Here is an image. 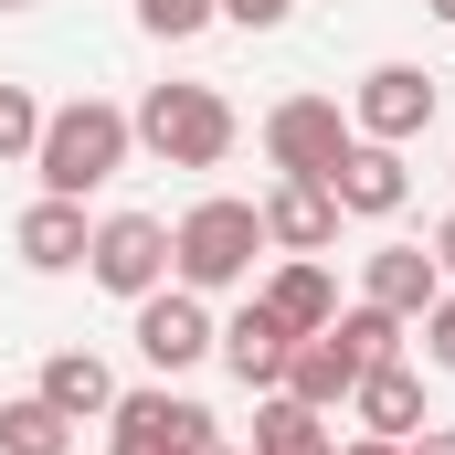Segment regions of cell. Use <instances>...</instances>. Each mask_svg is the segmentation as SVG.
<instances>
[{
  "label": "cell",
  "mask_w": 455,
  "mask_h": 455,
  "mask_svg": "<svg viewBox=\"0 0 455 455\" xmlns=\"http://www.w3.org/2000/svg\"><path fill=\"white\" fill-rule=\"evenodd\" d=\"M127 148H138L127 107L75 96V107H43V148H32V170H43L53 202H85V191H107L116 170H127Z\"/></svg>",
  "instance_id": "6da1fadb"
},
{
  "label": "cell",
  "mask_w": 455,
  "mask_h": 455,
  "mask_svg": "<svg viewBox=\"0 0 455 455\" xmlns=\"http://www.w3.org/2000/svg\"><path fill=\"white\" fill-rule=\"evenodd\" d=\"M254 254H265V212L254 202H191L180 223H170V286H191V297H233V286H254Z\"/></svg>",
  "instance_id": "7a4b0ae2"
},
{
  "label": "cell",
  "mask_w": 455,
  "mask_h": 455,
  "mask_svg": "<svg viewBox=\"0 0 455 455\" xmlns=\"http://www.w3.org/2000/svg\"><path fill=\"white\" fill-rule=\"evenodd\" d=\"M127 127H138V148L159 170H223L233 138H243V116L223 107V85H148L127 107Z\"/></svg>",
  "instance_id": "3957f363"
},
{
  "label": "cell",
  "mask_w": 455,
  "mask_h": 455,
  "mask_svg": "<svg viewBox=\"0 0 455 455\" xmlns=\"http://www.w3.org/2000/svg\"><path fill=\"white\" fill-rule=\"evenodd\" d=\"M212 413L191 403V392H170V381H148V392H116L107 413V455H212Z\"/></svg>",
  "instance_id": "277c9868"
},
{
  "label": "cell",
  "mask_w": 455,
  "mask_h": 455,
  "mask_svg": "<svg viewBox=\"0 0 455 455\" xmlns=\"http://www.w3.org/2000/svg\"><path fill=\"white\" fill-rule=\"evenodd\" d=\"M85 275H96L107 297H127V307L159 297V286H170V223H159V212H107L96 243H85Z\"/></svg>",
  "instance_id": "5b68a950"
},
{
  "label": "cell",
  "mask_w": 455,
  "mask_h": 455,
  "mask_svg": "<svg viewBox=\"0 0 455 455\" xmlns=\"http://www.w3.org/2000/svg\"><path fill=\"white\" fill-rule=\"evenodd\" d=\"M349 138H360V127H349L339 96H286V107L265 116V159H275V180H329Z\"/></svg>",
  "instance_id": "8992f818"
},
{
  "label": "cell",
  "mask_w": 455,
  "mask_h": 455,
  "mask_svg": "<svg viewBox=\"0 0 455 455\" xmlns=\"http://www.w3.org/2000/svg\"><path fill=\"white\" fill-rule=\"evenodd\" d=\"M435 96H445V85H435L424 64H371V75L349 85V127H360V138H381V148H403V138H424V127H435Z\"/></svg>",
  "instance_id": "52a82bcc"
},
{
  "label": "cell",
  "mask_w": 455,
  "mask_h": 455,
  "mask_svg": "<svg viewBox=\"0 0 455 455\" xmlns=\"http://www.w3.org/2000/svg\"><path fill=\"white\" fill-rule=\"evenodd\" d=\"M212 307L191 297V286H159V297H138V360L159 371V381H180V371H202L212 360Z\"/></svg>",
  "instance_id": "ba28073f"
},
{
  "label": "cell",
  "mask_w": 455,
  "mask_h": 455,
  "mask_svg": "<svg viewBox=\"0 0 455 455\" xmlns=\"http://www.w3.org/2000/svg\"><path fill=\"white\" fill-rule=\"evenodd\" d=\"M329 202H339V223H392L403 202H413V170H403V148H381V138H349L339 170H329Z\"/></svg>",
  "instance_id": "9c48e42d"
},
{
  "label": "cell",
  "mask_w": 455,
  "mask_h": 455,
  "mask_svg": "<svg viewBox=\"0 0 455 455\" xmlns=\"http://www.w3.org/2000/svg\"><path fill=\"white\" fill-rule=\"evenodd\" d=\"M212 349L233 360V381H243V392H275V381H286V360H297V329H286L265 297H243L223 329H212Z\"/></svg>",
  "instance_id": "30bf717a"
},
{
  "label": "cell",
  "mask_w": 455,
  "mask_h": 455,
  "mask_svg": "<svg viewBox=\"0 0 455 455\" xmlns=\"http://www.w3.org/2000/svg\"><path fill=\"white\" fill-rule=\"evenodd\" d=\"M360 297H371V307H392V318L413 329V318L445 297V265H435V243H371V254H360Z\"/></svg>",
  "instance_id": "8fae6325"
},
{
  "label": "cell",
  "mask_w": 455,
  "mask_h": 455,
  "mask_svg": "<svg viewBox=\"0 0 455 455\" xmlns=\"http://www.w3.org/2000/svg\"><path fill=\"white\" fill-rule=\"evenodd\" d=\"M254 212H265V254H329V243H339V202H329V180H275Z\"/></svg>",
  "instance_id": "7c38bea8"
},
{
  "label": "cell",
  "mask_w": 455,
  "mask_h": 455,
  "mask_svg": "<svg viewBox=\"0 0 455 455\" xmlns=\"http://www.w3.org/2000/svg\"><path fill=\"white\" fill-rule=\"evenodd\" d=\"M349 424H360V435H381V445H413V435H424V371H413V360H381V371H360V392H349Z\"/></svg>",
  "instance_id": "4fadbf2b"
},
{
  "label": "cell",
  "mask_w": 455,
  "mask_h": 455,
  "mask_svg": "<svg viewBox=\"0 0 455 455\" xmlns=\"http://www.w3.org/2000/svg\"><path fill=\"white\" fill-rule=\"evenodd\" d=\"M85 243H96L85 202H53V191H43V202H32V212L11 223V254H21L32 275H75V265H85Z\"/></svg>",
  "instance_id": "5bb4252c"
},
{
  "label": "cell",
  "mask_w": 455,
  "mask_h": 455,
  "mask_svg": "<svg viewBox=\"0 0 455 455\" xmlns=\"http://www.w3.org/2000/svg\"><path fill=\"white\" fill-rule=\"evenodd\" d=\"M32 392H43V403H53L64 424H107V413H116V371L96 360V349H53Z\"/></svg>",
  "instance_id": "9a60e30c"
},
{
  "label": "cell",
  "mask_w": 455,
  "mask_h": 455,
  "mask_svg": "<svg viewBox=\"0 0 455 455\" xmlns=\"http://www.w3.org/2000/svg\"><path fill=\"white\" fill-rule=\"evenodd\" d=\"M275 392H297L307 413H349V392H360V360H349V349L318 329V339H297V360H286V381H275Z\"/></svg>",
  "instance_id": "2e32d148"
},
{
  "label": "cell",
  "mask_w": 455,
  "mask_h": 455,
  "mask_svg": "<svg viewBox=\"0 0 455 455\" xmlns=\"http://www.w3.org/2000/svg\"><path fill=\"white\" fill-rule=\"evenodd\" d=\"M265 307H275L297 339H318V329L339 318V286H329V265H318V254H286V265L265 275Z\"/></svg>",
  "instance_id": "e0dca14e"
},
{
  "label": "cell",
  "mask_w": 455,
  "mask_h": 455,
  "mask_svg": "<svg viewBox=\"0 0 455 455\" xmlns=\"http://www.w3.org/2000/svg\"><path fill=\"white\" fill-rule=\"evenodd\" d=\"M254 455H339V435H329V413H307L297 392H265V413H254Z\"/></svg>",
  "instance_id": "ac0fdd59"
},
{
  "label": "cell",
  "mask_w": 455,
  "mask_h": 455,
  "mask_svg": "<svg viewBox=\"0 0 455 455\" xmlns=\"http://www.w3.org/2000/svg\"><path fill=\"white\" fill-rule=\"evenodd\" d=\"M0 455H75V424L43 392H21V403H0Z\"/></svg>",
  "instance_id": "d6986e66"
},
{
  "label": "cell",
  "mask_w": 455,
  "mask_h": 455,
  "mask_svg": "<svg viewBox=\"0 0 455 455\" xmlns=\"http://www.w3.org/2000/svg\"><path fill=\"white\" fill-rule=\"evenodd\" d=\"M329 339H339L349 360H360V371H381V360H403V318L360 297V307H339V318H329Z\"/></svg>",
  "instance_id": "ffe728a7"
},
{
  "label": "cell",
  "mask_w": 455,
  "mask_h": 455,
  "mask_svg": "<svg viewBox=\"0 0 455 455\" xmlns=\"http://www.w3.org/2000/svg\"><path fill=\"white\" fill-rule=\"evenodd\" d=\"M32 148H43V96L0 85V159H32Z\"/></svg>",
  "instance_id": "44dd1931"
},
{
  "label": "cell",
  "mask_w": 455,
  "mask_h": 455,
  "mask_svg": "<svg viewBox=\"0 0 455 455\" xmlns=\"http://www.w3.org/2000/svg\"><path fill=\"white\" fill-rule=\"evenodd\" d=\"M223 11L212 0H138V32H159V43H191V32H212Z\"/></svg>",
  "instance_id": "7402d4cb"
},
{
  "label": "cell",
  "mask_w": 455,
  "mask_h": 455,
  "mask_svg": "<svg viewBox=\"0 0 455 455\" xmlns=\"http://www.w3.org/2000/svg\"><path fill=\"white\" fill-rule=\"evenodd\" d=\"M424 360H435V371H455V286L424 307Z\"/></svg>",
  "instance_id": "603a6c76"
},
{
  "label": "cell",
  "mask_w": 455,
  "mask_h": 455,
  "mask_svg": "<svg viewBox=\"0 0 455 455\" xmlns=\"http://www.w3.org/2000/svg\"><path fill=\"white\" fill-rule=\"evenodd\" d=\"M212 11H223L233 32H275V21H286V11H297V0H212Z\"/></svg>",
  "instance_id": "cb8c5ba5"
},
{
  "label": "cell",
  "mask_w": 455,
  "mask_h": 455,
  "mask_svg": "<svg viewBox=\"0 0 455 455\" xmlns=\"http://www.w3.org/2000/svg\"><path fill=\"white\" fill-rule=\"evenodd\" d=\"M403 455H455V435H445V424H424V435H413Z\"/></svg>",
  "instance_id": "d4e9b609"
},
{
  "label": "cell",
  "mask_w": 455,
  "mask_h": 455,
  "mask_svg": "<svg viewBox=\"0 0 455 455\" xmlns=\"http://www.w3.org/2000/svg\"><path fill=\"white\" fill-rule=\"evenodd\" d=\"M435 265H445V286H455V212L435 223Z\"/></svg>",
  "instance_id": "484cf974"
},
{
  "label": "cell",
  "mask_w": 455,
  "mask_h": 455,
  "mask_svg": "<svg viewBox=\"0 0 455 455\" xmlns=\"http://www.w3.org/2000/svg\"><path fill=\"white\" fill-rule=\"evenodd\" d=\"M339 455H403V445H381V435H349V445Z\"/></svg>",
  "instance_id": "4316f807"
},
{
  "label": "cell",
  "mask_w": 455,
  "mask_h": 455,
  "mask_svg": "<svg viewBox=\"0 0 455 455\" xmlns=\"http://www.w3.org/2000/svg\"><path fill=\"white\" fill-rule=\"evenodd\" d=\"M424 11H435V21H455V0H424Z\"/></svg>",
  "instance_id": "83f0119b"
},
{
  "label": "cell",
  "mask_w": 455,
  "mask_h": 455,
  "mask_svg": "<svg viewBox=\"0 0 455 455\" xmlns=\"http://www.w3.org/2000/svg\"><path fill=\"white\" fill-rule=\"evenodd\" d=\"M212 455H254V445H212Z\"/></svg>",
  "instance_id": "f1b7e54d"
},
{
  "label": "cell",
  "mask_w": 455,
  "mask_h": 455,
  "mask_svg": "<svg viewBox=\"0 0 455 455\" xmlns=\"http://www.w3.org/2000/svg\"><path fill=\"white\" fill-rule=\"evenodd\" d=\"M0 11H32V0H0Z\"/></svg>",
  "instance_id": "f546056e"
}]
</instances>
